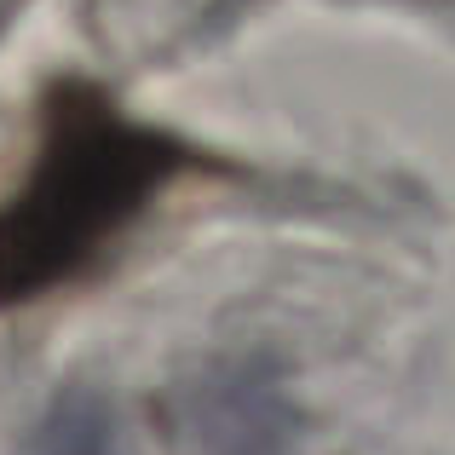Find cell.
I'll use <instances>...</instances> for the list:
<instances>
[{
	"instance_id": "cell-1",
	"label": "cell",
	"mask_w": 455,
	"mask_h": 455,
	"mask_svg": "<svg viewBox=\"0 0 455 455\" xmlns=\"http://www.w3.org/2000/svg\"><path fill=\"white\" fill-rule=\"evenodd\" d=\"M213 167L190 139L127 116L104 81H52L35 156L0 202V311L92 277L179 179Z\"/></svg>"
},
{
	"instance_id": "cell-2",
	"label": "cell",
	"mask_w": 455,
	"mask_h": 455,
	"mask_svg": "<svg viewBox=\"0 0 455 455\" xmlns=\"http://www.w3.org/2000/svg\"><path fill=\"white\" fill-rule=\"evenodd\" d=\"M185 444L190 455H300V403L271 357H231L185 392Z\"/></svg>"
},
{
	"instance_id": "cell-3",
	"label": "cell",
	"mask_w": 455,
	"mask_h": 455,
	"mask_svg": "<svg viewBox=\"0 0 455 455\" xmlns=\"http://www.w3.org/2000/svg\"><path fill=\"white\" fill-rule=\"evenodd\" d=\"M29 455H127L110 398H99L87 387L58 392L52 410L41 415V427L29 438Z\"/></svg>"
}]
</instances>
